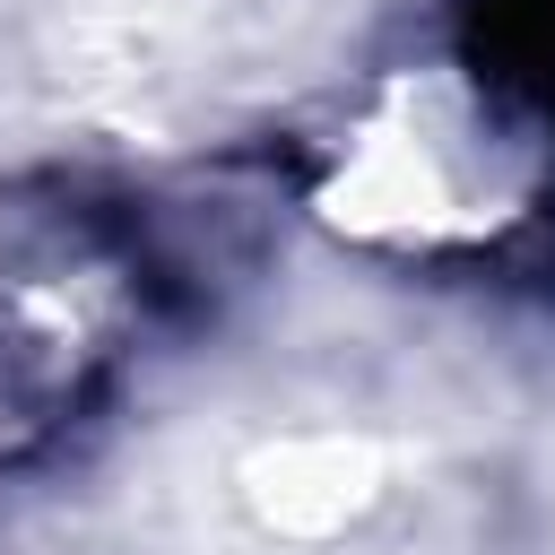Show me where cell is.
Returning <instances> with one entry per match:
<instances>
[{"instance_id":"obj_1","label":"cell","mask_w":555,"mask_h":555,"mask_svg":"<svg viewBox=\"0 0 555 555\" xmlns=\"http://www.w3.org/2000/svg\"><path fill=\"white\" fill-rule=\"evenodd\" d=\"M95 399V347L61 330H0V468L52 451Z\"/></svg>"},{"instance_id":"obj_2","label":"cell","mask_w":555,"mask_h":555,"mask_svg":"<svg viewBox=\"0 0 555 555\" xmlns=\"http://www.w3.org/2000/svg\"><path fill=\"white\" fill-rule=\"evenodd\" d=\"M477 78L555 113V0H477Z\"/></svg>"}]
</instances>
